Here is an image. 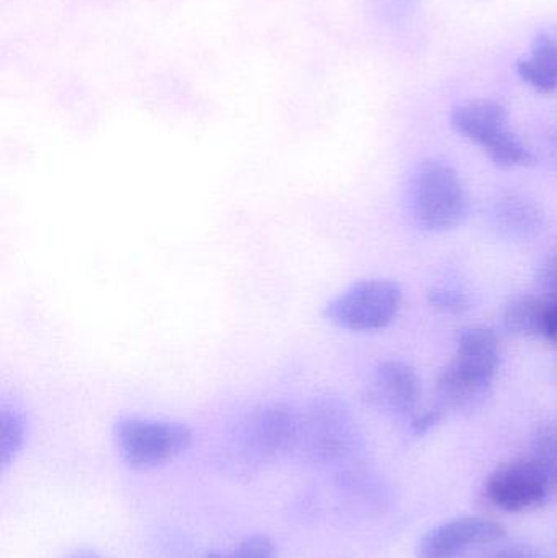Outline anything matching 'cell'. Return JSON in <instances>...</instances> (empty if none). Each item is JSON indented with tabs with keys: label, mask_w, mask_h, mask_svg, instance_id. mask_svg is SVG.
<instances>
[{
	"label": "cell",
	"mask_w": 557,
	"mask_h": 558,
	"mask_svg": "<svg viewBox=\"0 0 557 558\" xmlns=\"http://www.w3.org/2000/svg\"><path fill=\"white\" fill-rule=\"evenodd\" d=\"M409 206L422 229L448 232L467 219L470 202L460 173L445 160L428 159L412 173Z\"/></svg>",
	"instance_id": "cell-1"
},
{
	"label": "cell",
	"mask_w": 557,
	"mask_h": 558,
	"mask_svg": "<svg viewBox=\"0 0 557 558\" xmlns=\"http://www.w3.org/2000/svg\"><path fill=\"white\" fill-rule=\"evenodd\" d=\"M359 445L352 410L336 393H319L301 412L300 452L317 468L347 461Z\"/></svg>",
	"instance_id": "cell-2"
},
{
	"label": "cell",
	"mask_w": 557,
	"mask_h": 558,
	"mask_svg": "<svg viewBox=\"0 0 557 558\" xmlns=\"http://www.w3.org/2000/svg\"><path fill=\"white\" fill-rule=\"evenodd\" d=\"M455 130L483 147L494 166L500 169L529 167L535 157L510 130L509 114L493 100H473L455 108L451 113Z\"/></svg>",
	"instance_id": "cell-3"
},
{
	"label": "cell",
	"mask_w": 557,
	"mask_h": 558,
	"mask_svg": "<svg viewBox=\"0 0 557 558\" xmlns=\"http://www.w3.org/2000/svg\"><path fill=\"white\" fill-rule=\"evenodd\" d=\"M120 458L133 469H153L179 458L192 446V429L173 420L121 416L113 426Z\"/></svg>",
	"instance_id": "cell-4"
},
{
	"label": "cell",
	"mask_w": 557,
	"mask_h": 558,
	"mask_svg": "<svg viewBox=\"0 0 557 558\" xmlns=\"http://www.w3.org/2000/svg\"><path fill=\"white\" fill-rule=\"evenodd\" d=\"M402 288L389 279H363L327 302L324 317L353 333L385 330L398 317Z\"/></svg>",
	"instance_id": "cell-5"
},
{
	"label": "cell",
	"mask_w": 557,
	"mask_h": 558,
	"mask_svg": "<svg viewBox=\"0 0 557 558\" xmlns=\"http://www.w3.org/2000/svg\"><path fill=\"white\" fill-rule=\"evenodd\" d=\"M301 412L283 402L254 407L238 428L242 456L254 464H267L300 449Z\"/></svg>",
	"instance_id": "cell-6"
},
{
	"label": "cell",
	"mask_w": 557,
	"mask_h": 558,
	"mask_svg": "<svg viewBox=\"0 0 557 558\" xmlns=\"http://www.w3.org/2000/svg\"><path fill=\"white\" fill-rule=\"evenodd\" d=\"M552 492L545 472L532 458L500 465L486 482V497L491 504L512 513L540 507Z\"/></svg>",
	"instance_id": "cell-7"
},
{
	"label": "cell",
	"mask_w": 557,
	"mask_h": 558,
	"mask_svg": "<svg viewBox=\"0 0 557 558\" xmlns=\"http://www.w3.org/2000/svg\"><path fill=\"white\" fill-rule=\"evenodd\" d=\"M421 393V379L411 364L386 360L373 369L363 399L378 412L405 418L414 415Z\"/></svg>",
	"instance_id": "cell-8"
},
{
	"label": "cell",
	"mask_w": 557,
	"mask_h": 558,
	"mask_svg": "<svg viewBox=\"0 0 557 558\" xmlns=\"http://www.w3.org/2000/svg\"><path fill=\"white\" fill-rule=\"evenodd\" d=\"M506 527L481 517H461L438 524L422 536L419 558H457L474 547L497 543Z\"/></svg>",
	"instance_id": "cell-9"
},
{
	"label": "cell",
	"mask_w": 557,
	"mask_h": 558,
	"mask_svg": "<svg viewBox=\"0 0 557 558\" xmlns=\"http://www.w3.org/2000/svg\"><path fill=\"white\" fill-rule=\"evenodd\" d=\"M493 384L473 376L451 361L435 384L437 407L445 413L470 415L480 410L489 399Z\"/></svg>",
	"instance_id": "cell-10"
},
{
	"label": "cell",
	"mask_w": 557,
	"mask_h": 558,
	"mask_svg": "<svg viewBox=\"0 0 557 558\" xmlns=\"http://www.w3.org/2000/svg\"><path fill=\"white\" fill-rule=\"evenodd\" d=\"M494 228L512 241H532L545 231V215L538 203L523 193H502L491 208Z\"/></svg>",
	"instance_id": "cell-11"
},
{
	"label": "cell",
	"mask_w": 557,
	"mask_h": 558,
	"mask_svg": "<svg viewBox=\"0 0 557 558\" xmlns=\"http://www.w3.org/2000/svg\"><path fill=\"white\" fill-rule=\"evenodd\" d=\"M453 363L473 376L494 384L502 363L499 337L486 327L463 328L457 337Z\"/></svg>",
	"instance_id": "cell-12"
},
{
	"label": "cell",
	"mask_w": 557,
	"mask_h": 558,
	"mask_svg": "<svg viewBox=\"0 0 557 558\" xmlns=\"http://www.w3.org/2000/svg\"><path fill=\"white\" fill-rule=\"evenodd\" d=\"M520 77L540 92H555L557 88V43L542 35L533 43L532 58L517 62Z\"/></svg>",
	"instance_id": "cell-13"
},
{
	"label": "cell",
	"mask_w": 557,
	"mask_h": 558,
	"mask_svg": "<svg viewBox=\"0 0 557 558\" xmlns=\"http://www.w3.org/2000/svg\"><path fill=\"white\" fill-rule=\"evenodd\" d=\"M545 307L546 299L536 298V295H519L504 308V328L516 337L542 338Z\"/></svg>",
	"instance_id": "cell-14"
},
{
	"label": "cell",
	"mask_w": 557,
	"mask_h": 558,
	"mask_svg": "<svg viewBox=\"0 0 557 558\" xmlns=\"http://www.w3.org/2000/svg\"><path fill=\"white\" fill-rule=\"evenodd\" d=\"M26 418L23 410L15 402L0 405V462L7 469L25 445Z\"/></svg>",
	"instance_id": "cell-15"
},
{
	"label": "cell",
	"mask_w": 557,
	"mask_h": 558,
	"mask_svg": "<svg viewBox=\"0 0 557 558\" xmlns=\"http://www.w3.org/2000/svg\"><path fill=\"white\" fill-rule=\"evenodd\" d=\"M532 459L545 472L553 492L557 490V423H549L536 432Z\"/></svg>",
	"instance_id": "cell-16"
},
{
	"label": "cell",
	"mask_w": 557,
	"mask_h": 558,
	"mask_svg": "<svg viewBox=\"0 0 557 558\" xmlns=\"http://www.w3.org/2000/svg\"><path fill=\"white\" fill-rule=\"evenodd\" d=\"M428 302H431L432 307L444 312V314L460 315L470 308V298H468L467 292L448 288V286L432 289L431 294H428Z\"/></svg>",
	"instance_id": "cell-17"
},
{
	"label": "cell",
	"mask_w": 557,
	"mask_h": 558,
	"mask_svg": "<svg viewBox=\"0 0 557 558\" xmlns=\"http://www.w3.org/2000/svg\"><path fill=\"white\" fill-rule=\"evenodd\" d=\"M205 558H278L274 543L265 536H252L242 541L238 549L231 554L215 553L206 554Z\"/></svg>",
	"instance_id": "cell-18"
},
{
	"label": "cell",
	"mask_w": 557,
	"mask_h": 558,
	"mask_svg": "<svg viewBox=\"0 0 557 558\" xmlns=\"http://www.w3.org/2000/svg\"><path fill=\"white\" fill-rule=\"evenodd\" d=\"M536 279L540 288L546 292V298L557 301V247L543 262Z\"/></svg>",
	"instance_id": "cell-19"
},
{
	"label": "cell",
	"mask_w": 557,
	"mask_h": 558,
	"mask_svg": "<svg viewBox=\"0 0 557 558\" xmlns=\"http://www.w3.org/2000/svg\"><path fill=\"white\" fill-rule=\"evenodd\" d=\"M445 415L447 413L437 405L424 410V412L414 413L411 418V432L415 436L427 435L428 432H432L444 420Z\"/></svg>",
	"instance_id": "cell-20"
},
{
	"label": "cell",
	"mask_w": 557,
	"mask_h": 558,
	"mask_svg": "<svg viewBox=\"0 0 557 558\" xmlns=\"http://www.w3.org/2000/svg\"><path fill=\"white\" fill-rule=\"evenodd\" d=\"M542 338L557 343V301L546 298L545 314H543Z\"/></svg>",
	"instance_id": "cell-21"
},
{
	"label": "cell",
	"mask_w": 557,
	"mask_h": 558,
	"mask_svg": "<svg viewBox=\"0 0 557 558\" xmlns=\"http://www.w3.org/2000/svg\"><path fill=\"white\" fill-rule=\"evenodd\" d=\"M69 558H101L97 553H92V550H81V553H75L74 556Z\"/></svg>",
	"instance_id": "cell-22"
},
{
	"label": "cell",
	"mask_w": 557,
	"mask_h": 558,
	"mask_svg": "<svg viewBox=\"0 0 557 558\" xmlns=\"http://www.w3.org/2000/svg\"><path fill=\"white\" fill-rule=\"evenodd\" d=\"M502 558H523L522 556H506V557H502Z\"/></svg>",
	"instance_id": "cell-23"
}]
</instances>
